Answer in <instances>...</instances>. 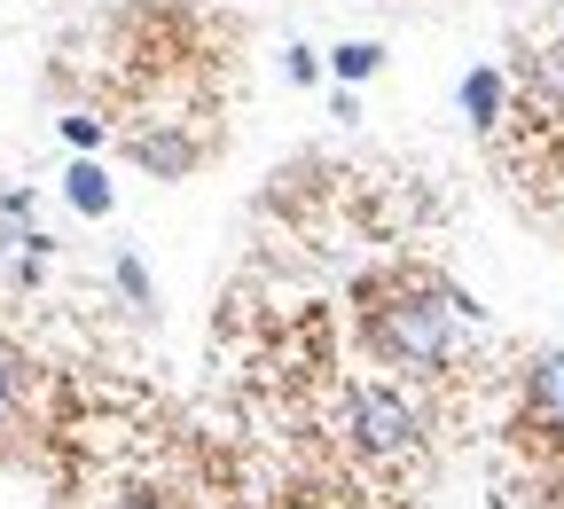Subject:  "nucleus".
<instances>
[{
	"mask_svg": "<svg viewBox=\"0 0 564 509\" xmlns=\"http://www.w3.org/2000/svg\"><path fill=\"white\" fill-rule=\"evenodd\" d=\"M9 408H17V353L0 345V423H9Z\"/></svg>",
	"mask_w": 564,
	"mask_h": 509,
	"instance_id": "nucleus-9",
	"label": "nucleus"
},
{
	"mask_svg": "<svg viewBox=\"0 0 564 509\" xmlns=\"http://www.w3.org/2000/svg\"><path fill=\"white\" fill-rule=\"evenodd\" d=\"M329 63H337V79H369V71L384 63V47H369V40H352V47H337Z\"/></svg>",
	"mask_w": 564,
	"mask_h": 509,
	"instance_id": "nucleus-7",
	"label": "nucleus"
},
{
	"mask_svg": "<svg viewBox=\"0 0 564 509\" xmlns=\"http://www.w3.org/2000/svg\"><path fill=\"white\" fill-rule=\"evenodd\" d=\"M518 423H525L533 447H564V353H541L533 369H525V408H518Z\"/></svg>",
	"mask_w": 564,
	"mask_h": 509,
	"instance_id": "nucleus-3",
	"label": "nucleus"
},
{
	"mask_svg": "<svg viewBox=\"0 0 564 509\" xmlns=\"http://www.w3.org/2000/svg\"><path fill=\"white\" fill-rule=\"evenodd\" d=\"M133 158L150 165L158 181H181V173L196 165V141H181V133H141V141H133Z\"/></svg>",
	"mask_w": 564,
	"mask_h": 509,
	"instance_id": "nucleus-4",
	"label": "nucleus"
},
{
	"mask_svg": "<svg viewBox=\"0 0 564 509\" xmlns=\"http://www.w3.org/2000/svg\"><path fill=\"white\" fill-rule=\"evenodd\" d=\"M455 322H478V306L455 282H440V274H392V282L369 290V306H361L369 353L384 360V369H415V377H432V369L455 360Z\"/></svg>",
	"mask_w": 564,
	"mask_h": 509,
	"instance_id": "nucleus-1",
	"label": "nucleus"
},
{
	"mask_svg": "<svg viewBox=\"0 0 564 509\" xmlns=\"http://www.w3.org/2000/svg\"><path fill=\"white\" fill-rule=\"evenodd\" d=\"M118 509H158V501H118Z\"/></svg>",
	"mask_w": 564,
	"mask_h": 509,
	"instance_id": "nucleus-12",
	"label": "nucleus"
},
{
	"mask_svg": "<svg viewBox=\"0 0 564 509\" xmlns=\"http://www.w3.org/2000/svg\"><path fill=\"white\" fill-rule=\"evenodd\" d=\"M463 110H470V126L502 118V71H470V79H463Z\"/></svg>",
	"mask_w": 564,
	"mask_h": 509,
	"instance_id": "nucleus-5",
	"label": "nucleus"
},
{
	"mask_svg": "<svg viewBox=\"0 0 564 509\" xmlns=\"http://www.w3.org/2000/svg\"><path fill=\"white\" fill-rule=\"evenodd\" d=\"M63 141H79V150H95V141H102V126H95V118H63Z\"/></svg>",
	"mask_w": 564,
	"mask_h": 509,
	"instance_id": "nucleus-10",
	"label": "nucleus"
},
{
	"mask_svg": "<svg viewBox=\"0 0 564 509\" xmlns=\"http://www.w3.org/2000/svg\"><path fill=\"white\" fill-rule=\"evenodd\" d=\"M118 290H126V299H133V306H150V274H141L133 259H118Z\"/></svg>",
	"mask_w": 564,
	"mask_h": 509,
	"instance_id": "nucleus-8",
	"label": "nucleus"
},
{
	"mask_svg": "<svg viewBox=\"0 0 564 509\" xmlns=\"http://www.w3.org/2000/svg\"><path fill=\"white\" fill-rule=\"evenodd\" d=\"M70 204H79L87 212V220H102V212H110V181H102V165H70Z\"/></svg>",
	"mask_w": 564,
	"mask_h": 509,
	"instance_id": "nucleus-6",
	"label": "nucleus"
},
{
	"mask_svg": "<svg viewBox=\"0 0 564 509\" xmlns=\"http://www.w3.org/2000/svg\"><path fill=\"white\" fill-rule=\"evenodd\" d=\"M282 71H291L299 87H314V55H306V47H291V55H282Z\"/></svg>",
	"mask_w": 564,
	"mask_h": 509,
	"instance_id": "nucleus-11",
	"label": "nucleus"
},
{
	"mask_svg": "<svg viewBox=\"0 0 564 509\" xmlns=\"http://www.w3.org/2000/svg\"><path fill=\"white\" fill-rule=\"evenodd\" d=\"M345 423H352V440H361L369 455H384V463L415 455V440H423L415 400H408L400 385H384V377H361V385L345 392Z\"/></svg>",
	"mask_w": 564,
	"mask_h": 509,
	"instance_id": "nucleus-2",
	"label": "nucleus"
}]
</instances>
